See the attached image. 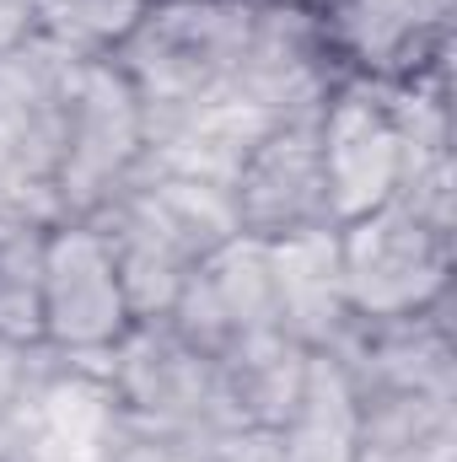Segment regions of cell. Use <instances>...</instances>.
Segmentation results:
<instances>
[{"instance_id": "1", "label": "cell", "mask_w": 457, "mask_h": 462, "mask_svg": "<svg viewBox=\"0 0 457 462\" xmlns=\"http://www.w3.org/2000/svg\"><path fill=\"white\" fill-rule=\"evenodd\" d=\"M318 151H323L334 226H344L387 205L415 167L452 156L447 97L436 92V81L387 87V81L350 76L318 114Z\"/></svg>"}, {"instance_id": "2", "label": "cell", "mask_w": 457, "mask_h": 462, "mask_svg": "<svg viewBox=\"0 0 457 462\" xmlns=\"http://www.w3.org/2000/svg\"><path fill=\"white\" fill-rule=\"evenodd\" d=\"M247 22V0H162L108 54L135 92L145 145L173 134L200 108L231 97Z\"/></svg>"}, {"instance_id": "3", "label": "cell", "mask_w": 457, "mask_h": 462, "mask_svg": "<svg viewBox=\"0 0 457 462\" xmlns=\"http://www.w3.org/2000/svg\"><path fill=\"white\" fill-rule=\"evenodd\" d=\"M114 247L124 301L140 318H167L189 269L237 236V210L227 189L189 183V178H162V172H135L114 205L92 216Z\"/></svg>"}, {"instance_id": "4", "label": "cell", "mask_w": 457, "mask_h": 462, "mask_svg": "<svg viewBox=\"0 0 457 462\" xmlns=\"http://www.w3.org/2000/svg\"><path fill=\"white\" fill-rule=\"evenodd\" d=\"M340 269L355 318H420L447 301L452 221H436L393 194L340 226Z\"/></svg>"}, {"instance_id": "5", "label": "cell", "mask_w": 457, "mask_h": 462, "mask_svg": "<svg viewBox=\"0 0 457 462\" xmlns=\"http://www.w3.org/2000/svg\"><path fill=\"white\" fill-rule=\"evenodd\" d=\"M118 436L124 403L103 360L49 349L22 403L0 420V462H114Z\"/></svg>"}, {"instance_id": "6", "label": "cell", "mask_w": 457, "mask_h": 462, "mask_svg": "<svg viewBox=\"0 0 457 462\" xmlns=\"http://www.w3.org/2000/svg\"><path fill=\"white\" fill-rule=\"evenodd\" d=\"M145 162V129L129 81L114 60H81L65 92V156H60V210L65 221H92L124 194Z\"/></svg>"}, {"instance_id": "7", "label": "cell", "mask_w": 457, "mask_h": 462, "mask_svg": "<svg viewBox=\"0 0 457 462\" xmlns=\"http://www.w3.org/2000/svg\"><path fill=\"white\" fill-rule=\"evenodd\" d=\"M340 81H350V76L340 70L329 32L312 11L253 5L231 97H242V103L264 108L275 124H285V118H318Z\"/></svg>"}, {"instance_id": "8", "label": "cell", "mask_w": 457, "mask_h": 462, "mask_svg": "<svg viewBox=\"0 0 457 462\" xmlns=\"http://www.w3.org/2000/svg\"><path fill=\"white\" fill-rule=\"evenodd\" d=\"M129 323L135 312L124 301V280L103 226H54L43 258V345L54 355H103L129 334Z\"/></svg>"}, {"instance_id": "9", "label": "cell", "mask_w": 457, "mask_h": 462, "mask_svg": "<svg viewBox=\"0 0 457 462\" xmlns=\"http://www.w3.org/2000/svg\"><path fill=\"white\" fill-rule=\"evenodd\" d=\"M231 210H237V231L253 242H285L302 231L334 226L318 118H285L258 140V151L231 183Z\"/></svg>"}, {"instance_id": "10", "label": "cell", "mask_w": 457, "mask_h": 462, "mask_svg": "<svg viewBox=\"0 0 457 462\" xmlns=\"http://www.w3.org/2000/svg\"><path fill=\"white\" fill-rule=\"evenodd\" d=\"M318 22L344 76L404 87L447 65L452 0H329Z\"/></svg>"}, {"instance_id": "11", "label": "cell", "mask_w": 457, "mask_h": 462, "mask_svg": "<svg viewBox=\"0 0 457 462\" xmlns=\"http://www.w3.org/2000/svg\"><path fill=\"white\" fill-rule=\"evenodd\" d=\"M167 323L189 339L194 349H205L210 360L227 355L231 345L253 339V334H269L275 328V274H269V242H253V236H231L216 253H205Z\"/></svg>"}, {"instance_id": "12", "label": "cell", "mask_w": 457, "mask_h": 462, "mask_svg": "<svg viewBox=\"0 0 457 462\" xmlns=\"http://www.w3.org/2000/svg\"><path fill=\"white\" fill-rule=\"evenodd\" d=\"M98 360L129 420L210 430V355L189 345L167 318L129 323V334Z\"/></svg>"}, {"instance_id": "13", "label": "cell", "mask_w": 457, "mask_h": 462, "mask_svg": "<svg viewBox=\"0 0 457 462\" xmlns=\"http://www.w3.org/2000/svg\"><path fill=\"white\" fill-rule=\"evenodd\" d=\"M65 92L0 103V216L5 221L65 226V210H60Z\"/></svg>"}, {"instance_id": "14", "label": "cell", "mask_w": 457, "mask_h": 462, "mask_svg": "<svg viewBox=\"0 0 457 462\" xmlns=\"http://www.w3.org/2000/svg\"><path fill=\"white\" fill-rule=\"evenodd\" d=\"M269 274H275V328L302 349H334V339L355 318L344 296L340 226L269 242Z\"/></svg>"}, {"instance_id": "15", "label": "cell", "mask_w": 457, "mask_h": 462, "mask_svg": "<svg viewBox=\"0 0 457 462\" xmlns=\"http://www.w3.org/2000/svg\"><path fill=\"white\" fill-rule=\"evenodd\" d=\"M307 355L296 339H285L280 328L253 334L227 355L210 360V430H280V420L291 414L302 376H307Z\"/></svg>"}, {"instance_id": "16", "label": "cell", "mask_w": 457, "mask_h": 462, "mask_svg": "<svg viewBox=\"0 0 457 462\" xmlns=\"http://www.w3.org/2000/svg\"><path fill=\"white\" fill-rule=\"evenodd\" d=\"M275 129V118L242 97H221L210 108H200L194 118H183L173 134H162L156 145H145V172L162 178H189V183H210L227 189L237 183V172L247 167V156L258 151V140Z\"/></svg>"}, {"instance_id": "17", "label": "cell", "mask_w": 457, "mask_h": 462, "mask_svg": "<svg viewBox=\"0 0 457 462\" xmlns=\"http://www.w3.org/2000/svg\"><path fill=\"white\" fill-rule=\"evenodd\" d=\"M355 425H360V398L350 376L329 349H312L302 393L275 430L280 462H355Z\"/></svg>"}, {"instance_id": "18", "label": "cell", "mask_w": 457, "mask_h": 462, "mask_svg": "<svg viewBox=\"0 0 457 462\" xmlns=\"http://www.w3.org/2000/svg\"><path fill=\"white\" fill-rule=\"evenodd\" d=\"M452 398H431V393L360 398L355 462H452Z\"/></svg>"}, {"instance_id": "19", "label": "cell", "mask_w": 457, "mask_h": 462, "mask_svg": "<svg viewBox=\"0 0 457 462\" xmlns=\"http://www.w3.org/2000/svg\"><path fill=\"white\" fill-rule=\"evenodd\" d=\"M49 231L38 221L0 216V339L43 345V258Z\"/></svg>"}, {"instance_id": "20", "label": "cell", "mask_w": 457, "mask_h": 462, "mask_svg": "<svg viewBox=\"0 0 457 462\" xmlns=\"http://www.w3.org/2000/svg\"><path fill=\"white\" fill-rule=\"evenodd\" d=\"M145 11L151 0H33V38L65 60H108Z\"/></svg>"}, {"instance_id": "21", "label": "cell", "mask_w": 457, "mask_h": 462, "mask_svg": "<svg viewBox=\"0 0 457 462\" xmlns=\"http://www.w3.org/2000/svg\"><path fill=\"white\" fill-rule=\"evenodd\" d=\"M194 462H280L275 430H200Z\"/></svg>"}, {"instance_id": "22", "label": "cell", "mask_w": 457, "mask_h": 462, "mask_svg": "<svg viewBox=\"0 0 457 462\" xmlns=\"http://www.w3.org/2000/svg\"><path fill=\"white\" fill-rule=\"evenodd\" d=\"M43 345H11V339H0V420L22 403V393L33 387V376H38V365H43Z\"/></svg>"}, {"instance_id": "23", "label": "cell", "mask_w": 457, "mask_h": 462, "mask_svg": "<svg viewBox=\"0 0 457 462\" xmlns=\"http://www.w3.org/2000/svg\"><path fill=\"white\" fill-rule=\"evenodd\" d=\"M33 38V0H0V49Z\"/></svg>"}, {"instance_id": "24", "label": "cell", "mask_w": 457, "mask_h": 462, "mask_svg": "<svg viewBox=\"0 0 457 462\" xmlns=\"http://www.w3.org/2000/svg\"><path fill=\"white\" fill-rule=\"evenodd\" d=\"M253 5H296V11H312V16H318L329 0H253Z\"/></svg>"}]
</instances>
